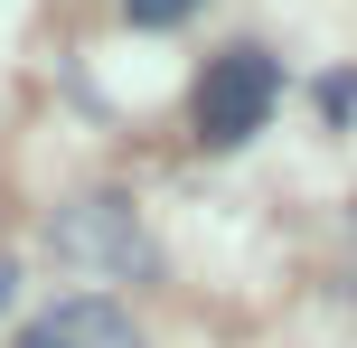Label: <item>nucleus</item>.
<instances>
[{
	"label": "nucleus",
	"instance_id": "3",
	"mask_svg": "<svg viewBox=\"0 0 357 348\" xmlns=\"http://www.w3.org/2000/svg\"><path fill=\"white\" fill-rule=\"evenodd\" d=\"M19 348H142V330H132L123 301L75 292V301H56V311H38L29 330H19Z\"/></svg>",
	"mask_w": 357,
	"mask_h": 348
},
{
	"label": "nucleus",
	"instance_id": "1",
	"mask_svg": "<svg viewBox=\"0 0 357 348\" xmlns=\"http://www.w3.org/2000/svg\"><path fill=\"white\" fill-rule=\"evenodd\" d=\"M273 104H282V66H273L264 47H226L207 75H197V142H216V151L254 142Z\"/></svg>",
	"mask_w": 357,
	"mask_h": 348
},
{
	"label": "nucleus",
	"instance_id": "4",
	"mask_svg": "<svg viewBox=\"0 0 357 348\" xmlns=\"http://www.w3.org/2000/svg\"><path fill=\"white\" fill-rule=\"evenodd\" d=\"M188 10H197V0H123L132 29H169V19H188Z\"/></svg>",
	"mask_w": 357,
	"mask_h": 348
},
{
	"label": "nucleus",
	"instance_id": "2",
	"mask_svg": "<svg viewBox=\"0 0 357 348\" xmlns=\"http://www.w3.org/2000/svg\"><path fill=\"white\" fill-rule=\"evenodd\" d=\"M47 245L66 264H94V273H151V236H142V217H132L123 198H75V207H56L47 217Z\"/></svg>",
	"mask_w": 357,
	"mask_h": 348
},
{
	"label": "nucleus",
	"instance_id": "6",
	"mask_svg": "<svg viewBox=\"0 0 357 348\" xmlns=\"http://www.w3.org/2000/svg\"><path fill=\"white\" fill-rule=\"evenodd\" d=\"M10 292H19V264H10V255H0V311H10Z\"/></svg>",
	"mask_w": 357,
	"mask_h": 348
},
{
	"label": "nucleus",
	"instance_id": "5",
	"mask_svg": "<svg viewBox=\"0 0 357 348\" xmlns=\"http://www.w3.org/2000/svg\"><path fill=\"white\" fill-rule=\"evenodd\" d=\"M348 104H357V85H348V75H329V85H320V113H329V123H348Z\"/></svg>",
	"mask_w": 357,
	"mask_h": 348
}]
</instances>
